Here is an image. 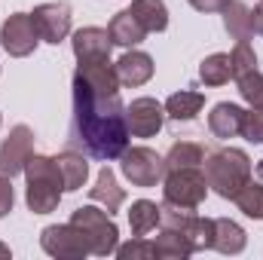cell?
Here are the masks:
<instances>
[{"mask_svg":"<svg viewBox=\"0 0 263 260\" xmlns=\"http://www.w3.org/2000/svg\"><path fill=\"white\" fill-rule=\"evenodd\" d=\"M129 123L126 104L120 95H98L80 80H73V120H70V141L83 147L92 159L114 162L129 147Z\"/></svg>","mask_w":263,"mask_h":260,"instance_id":"cell-1","label":"cell"},{"mask_svg":"<svg viewBox=\"0 0 263 260\" xmlns=\"http://www.w3.org/2000/svg\"><path fill=\"white\" fill-rule=\"evenodd\" d=\"M202 172H205L208 190H214L220 199H233L251 181V156L239 147H220L205 153Z\"/></svg>","mask_w":263,"mask_h":260,"instance_id":"cell-2","label":"cell"},{"mask_svg":"<svg viewBox=\"0 0 263 260\" xmlns=\"http://www.w3.org/2000/svg\"><path fill=\"white\" fill-rule=\"evenodd\" d=\"M25 181H28L25 202H28V208L34 214H49V211L59 208L62 193H65V181H62L55 156L34 153L28 159V165H25Z\"/></svg>","mask_w":263,"mask_h":260,"instance_id":"cell-3","label":"cell"},{"mask_svg":"<svg viewBox=\"0 0 263 260\" xmlns=\"http://www.w3.org/2000/svg\"><path fill=\"white\" fill-rule=\"evenodd\" d=\"M70 224L86 236L89 254H95V257H110V254H117L120 227L114 224L110 211L95 208V205H83V208H73V211H70Z\"/></svg>","mask_w":263,"mask_h":260,"instance_id":"cell-4","label":"cell"},{"mask_svg":"<svg viewBox=\"0 0 263 260\" xmlns=\"http://www.w3.org/2000/svg\"><path fill=\"white\" fill-rule=\"evenodd\" d=\"M120 169L132 187H144V190L162 184L165 178V159L150 147H126V153L120 156Z\"/></svg>","mask_w":263,"mask_h":260,"instance_id":"cell-5","label":"cell"},{"mask_svg":"<svg viewBox=\"0 0 263 260\" xmlns=\"http://www.w3.org/2000/svg\"><path fill=\"white\" fill-rule=\"evenodd\" d=\"M208 193V181L202 169H178V172H165L162 178V196L165 202L184 205V208H199Z\"/></svg>","mask_w":263,"mask_h":260,"instance_id":"cell-6","label":"cell"},{"mask_svg":"<svg viewBox=\"0 0 263 260\" xmlns=\"http://www.w3.org/2000/svg\"><path fill=\"white\" fill-rule=\"evenodd\" d=\"M40 248H43L49 257H59V260H83L89 254L86 236H83L70 220H67V224L43 227V233H40Z\"/></svg>","mask_w":263,"mask_h":260,"instance_id":"cell-7","label":"cell"},{"mask_svg":"<svg viewBox=\"0 0 263 260\" xmlns=\"http://www.w3.org/2000/svg\"><path fill=\"white\" fill-rule=\"evenodd\" d=\"M40 43V34L34 28L31 12H12L6 15V22L0 25V46L6 49V55L12 59H28Z\"/></svg>","mask_w":263,"mask_h":260,"instance_id":"cell-8","label":"cell"},{"mask_svg":"<svg viewBox=\"0 0 263 260\" xmlns=\"http://www.w3.org/2000/svg\"><path fill=\"white\" fill-rule=\"evenodd\" d=\"M31 156H34V132L28 126H12L0 144V175L6 178L22 175Z\"/></svg>","mask_w":263,"mask_h":260,"instance_id":"cell-9","label":"cell"},{"mask_svg":"<svg viewBox=\"0 0 263 260\" xmlns=\"http://www.w3.org/2000/svg\"><path fill=\"white\" fill-rule=\"evenodd\" d=\"M31 18H34V28L40 34V40L59 46L62 40H67V34H70L73 12H70L67 3H40V6H34Z\"/></svg>","mask_w":263,"mask_h":260,"instance_id":"cell-10","label":"cell"},{"mask_svg":"<svg viewBox=\"0 0 263 260\" xmlns=\"http://www.w3.org/2000/svg\"><path fill=\"white\" fill-rule=\"evenodd\" d=\"M126 123H129V132L135 138H153V135H159L162 123H165V107L147 95L135 98L126 107Z\"/></svg>","mask_w":263,"mask_h":260,"instance_id":"cell-11","label":"cell"},{"mask_svg":"<svg viewBox=\"0 0 263 260\" xmlns=\"http://www.w3.org/2000/svg\"><path fill=\"white\" fill-rule=\"evenodd\" d=\"M70 49L77 55V62H104L110 59V49H114V40H110V31L107 28H80L73 31L70 37Z\"/></svg>","mask_w":263,"mask_h":260,"instance_id":"cell-12","label":"cell"},{"mask_svg":"<svg viewBox=\"0 0 263 260\" xmlns=\"http://www.w3.org/2000/svg\"><path fill=\"white\" fill-rule=\"evenodd\" d=\"M73 80H80L83 86H89L98 95H120V77H117V67L110 65V59L80 62L77 70H73Z\"/></svg>","mask_w":263,"mask_h":260,"instance_id":"cell-13","label":"cell"},{"mask_svg":"<svg viewBox=\"0 0 263 260\" xmlns=\"http://www.w3.org/2000/svg\"><path fill=\"white\" fill-rule=\"evenodd\" d=\"M242 120H245V107H239L233 101H220L208 114V129H211L214 138L230 141V138H239L242 135Z\"/></svg>","mask_w":263,"mask_h":260,"instance_id":"cell-14","label":"cell"},{"mask_svg":"<svg viewBox=\"0 0 263 260\" xmlns=\"http://www.w3.org/2000/svg\"><path fill=\"white\" fill-rule=\"evenodd\" d=\"M117 77H120V86H129V89H138L144 83H150L153 77V59L141 49H129L126 55H120L117 62Z\"/></svg>","mask_w":263,"mask_h":260,"instance_id":"cell-15","label":"cell"},{"mask_svg":"<svg viewBox=\"0 0 263 260\" xmlns=\"http://www.w3.org/2000/svg\"><path fill=\"white\" fill-rule=\"evenodd\" d=\"M248 245V236L245 230L230 220V217H214V239H211V248L220 251V254H242Z\"/></svg>","mask_w":263,"mask_h":260,"instance_id":"cell-16","label":"cell"},{"mask_svg":"<svg viewBox=\"0 0 263 260\" xmlns=\"http://www.w3.org/2000/svg\"><path fill=\"white\" fill-rule=\"evenodd\" d=\"M89 199L92 202H98V205H104V211H120V205L126 202V190L117 184V175L110 172V165H104L101 172H98V178H95V187L89 190Z\"/></svg>","mask_w":263,"mask_h":260,"instance_id":"cell-17","label":"cell"},{"mask_svg":"<svg viewBox=\"0 0 263 260\" xmlns=\"http://www.w3.org/2000/svg\"><path fill=\"white\" fill-rule=\"evenodd\" d=\"M59 162V172H62V181H65V193H77L86 187V178H89V162L83 153H73V150H65L55 156Z\"/></svg>","mask_w":263,"mask_h":260,"instance_id":"cell-18","label":"cell"},{"mask_svg":"<svg viewBox=\"0 0 263 260\" xmlns=\"http://www.w3.org/2000/svg\"><path fill=\"white\" fill-rule=\"evenodd\" d=\"M162 107H165V117H172L178 123H190V120H196L199 110L205 107V95L202 92H193V89H181Z\"/></svg>","mask_w":263,"mask_h":260,"instance_id":"cell-19","label":"cell"},{"mask_svg":"<svg viewBox=\"0 0 263 260\" xmlns=\"http://www.w3.org/2000/svg\"><path fill=\"white\" fill-rule=\"evenodd\" d=\"M129 12L141 22V28L147 34H159L168 28V9L162 0H132Z\"/></svg>","mask_w":263,"mask_h":260,"instance_id":"cell-20","label":"cell"},{"mask_svg":"<svg viewBox=\"0 0 263 260\" xmlns=\"http://www.w3.org/2000/svg\"><path fill=\"white\" fill-rule=\"evenodd\" d=\"M223 28L227 34L242 43V40H251L254 37V25H251V9L242 3V0H230L223 6Z\"/></svg>","mask_w":263,"mask_h":260,"instance_id":"cell-21","label":"cell"},{"mask_svg":"<svg viewBox=\"0 0 263 260\" xmlns=\"http://www.w3.org/2000/svg\"><path fill=\"white\" fill-rule=\"evenodd\" d=\"M107 31H110V40L117 43V46H138L144 37H147V31L141 28V22L132 15L129 9H123V12H117L114 18H110V25H107Z\"/></svg>","mask_w":263,"mask_h":260,"instance_id":"cell-22","label":"cell"},{"mask_svg":"<svg viewBox=\"0 0 263 260\" xmlns=\"http://www.w3.org/2000/svg\"><path fill=\"white\" fill-rule=\"evenodd\" d=\"M165 159V172H178V169H202L205 162V150L193 141H178L172 144V150L162 156Z\"/></svg>","mask_w":263,"mask_h":260,"instance_id":"cell-23","label":"cell"},{"mask_svg":"<svg viewBox=\"0 0 263 260\" xmlns=\"http://www.w3.org/2000/svg\"><path fill=\"white\" fill-rule=\"evenodd\" d=\"M159 224V205L150 202V199H138L132 202L129 208V227H132V236H147L153 233Z\"/></svg>","mask_w":263,"mask_h":260,"instance_id":"cell-24","label":"cell"},{"mask_svg":"<svg viewBox=\"0 0 263 260\" xmlns=\"http://www.w3.org/2000/svg\"><path fill=\"white\" fill-rule=\"evenodd\" d=\"M153 245H156V257H165V260H187L193 254L187 236L178 233V230H165V227H162V233L153 239Z\"/></svg>","mask_w":263,"mask_h":260,"instance_id":"cell-25","label":"cell"},{"mask_svg":"<svg viewBox=\"0 0 263 260\" xmlns=\"http://www.w3.org/2000/svg\"><path fill=\"white\" fill-rule=\"evenodd\" d=\"M230 77H233V70H230V52H214V55H208L199 65V80L205 86H223V83H230Z\"/></svg>","mask_w":263,"mask_h":260,"instance_id":"cell-26","label":"cell"},{"mask_svg":"<svg viewBox=\"0 0 263 260\" xmlns=\"http://www.w3.org/2000/svg\"><path fill=\"white\" fill-rule=\"evenodd\" d=\"M233 202H236V208H239L245 217L263 220V184L260 181H248L239 193L233 196Z\"/></svg>","mask_w":263,"mask_h":260,"instance_id":"cell-27","label":"cell"},{"mask_svg":"<svg viewBox=\"0 0 263 260\" xmlns=\"http://www.w3.org/2000/svg\"><path fill=\"white\" fill-rule=\"evenodd\" d=\"M184 236H187L193 254H196V251H208V248H211V239H214V217H199L196 214V217L187 224Z\"/></svg>","mask_w":263,"mask_h":260,"instance_id":"cell-28","label":"cell"},{"mask_svg":"<svg viewBox=\"0 0 263 260\" xmlns=\"http://www.w3.org/2000/svg\"><path fill=\"white\" fill-rule=\"evenodd\" d=\"M230 70H233V80H242V77H248V73L257 70V52L251 49L248 40H242V43L233 46V52H230Z\"/></svg>","mask_w":263,"mask_h":260,"instance_id":"cell-29","label":"cell"},{"mask_svg":"<svg viewBox=\"0 0 263 260\" xmlns=\"http://www.w3.org/2000/svg\"><path fill=\"white\" fill-rule=\"evenodd\" d=\"M236 86H239V95H242V101H245L248 107L263 110V73L260 70H254V73L236 80Z\"/></svg>","mask_w":263,"mask_h":260,"instance_id":"cell-30","label":"cell"},{"mask_svg":"<svg viewBox=\"0 0 263 260\" xmlns=\"http://www.w3.org/2000/svg\"><path fill=\"white\" fill-rule=\"evenodd\" d=\"M117 257L120 260H153L156 257V245L147 242V236H132V242L117 245Z\"/></svg>","mask_w":263,"mask_h":260,"instance_id":"cell-31","label":"cell"},{"mask_svg":"<svg viewBox=\"0 0 263 260\" xmlns=\"http://www.w3.org/2000/svg\"><path fill=\"white\" fill-rule=\"evenodd\" d=\"M242 138L248 144H263V110L251 107L245 110V120H242Z\"/></svg>","mask_w":263,"mask_h":260,"instance_id":"cell-32","label":"cell"},{"mask_svg":"<svg viewBox=\"0 0 263 260\" xmlns=\"http://www.w3.org/2000/svg\"><path fill=\"white\" fill-rule=\"evenodd\" d=\"M12 202H15V193H12V178L0 175V217H6L12 211Z\"/></svg>","mask_w":263,"mask_h":260,"instance_id":"cell-33","label":"cell"},{"mask_svg":"<svg viewBox=\"0 0 263 260\" xmlns=\"http://www.w3.org/2000/svg\"><path fill=\"white\" fill-rule=\"evenodd\" d=\"M193 9L199 12H223V6L230 3V0H187Z\"/></svg>","mask_w":263,"mask_h":260,"instance_id":"cell-34","label":"cell"},{"mask_svg":"<svg viewBox=\"0 0 263 260\" xmlns=\"http://www.w3.org/2000/svg\"><path fill=\"white\" fill-rule=\"evenodd\" d=\"M251 25H254V34H260L263 37V3L251 9Z\"/></svg>","mask_w":263,"mask_h":260,"instance_id":"cell-35","label":"cell"},{"mask_svg":"<svg viewBox=\"0 0 263 260\" xmlns=\"http://www.w3.org/2000/svg\"><path fill=\"white\" fill-rule=\"evenodd\" d=\"M6 257H9V248H6V245L0 242V260H6Z\"/></svg>","mask_w":263,"mask_h":260,"instance_id":"cell-36","label":"cell"},{"mask_svg":"<svg viewBox=\"0 0 263 260\" xmlns=\"http://www.w3.org/2000/svg\"><path fill=\"white\" fill-rule=\"evenodd\" d=\"M0 126H3V117H0Z\"/></svg>","mask_w":263,"mask_h":260,"instance_id":"cell-37","label":"cell"}]
</instances>
